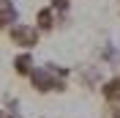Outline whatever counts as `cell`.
<instances>
[{
  "label": "cell",
  "mask_w": 120,
  "mask_h": 118,
  "mask_svg": "<svg viewBox=\"0 0 120 118\" xmlns=\"http://www.w3.org/2000/svg\"><path fill=\"white\" fill-rule=\"evenodd\" d=\"M11 22H16V8L14 6H3L0 8V30L6 25H11Z\"/></svg>",
  "instance_id": "8992f818"
},
{
  "label": "cell",
  "mask_w": 120,
  "mask_h": 118,
  "mask_svg": "<svg viewBox=\"0 0 120 118\" xmlns=\"http://www.w3.org/2000/svg\"><path fill=\"white\" fill-rule=\"evenodd\" d=\"M52 8H55V11H63V14H66V11H68V0H52Z\"/></svg>",
  "instance_id": "52a82bcc"
},
{
  "label": "cell",
  "mask_w": 120,
  "mask_h": 118,
  "mask_svg": "<svg viewBox=\"0 0 120 118\" xmlns=\"http://www.w3.org/2000/svg\"><path fill=\"white\" fill-rule=\"evenodd\" d=\"M52 28H55L52 8H41V11H38V30H52Z\"/></svg>",
  "instance_id": "5b68a950"
},
{
  "label": "cell",
  "mask_w": 120,
  "mask_h": 118,
  "mask_svg": "<svg viewBox=\"0 0 120 118\" xmlns=\"http://www.w3.org/2000/svg\"><path fill=\"white\" fill-rule=\"evenodd\" d=\"M11 41L19 47H33L38 44V30L30 25H16V28H11Z\"/></svg>",
  "instance_id": "7a4b0ae2"
},
{
  "label": "cell",
  "mask_w": 120,
  "mask_h": 118,
  "mask_svg": "<svg viewBox=\"0 0 120 118\" xmlns=\"http://www.w3.org/2000/svg\"><path fill=\"white\" fill-rule=\"evenodd\" d=\"M14 69L19 74H30V72H33V55H30V52L16 55V58H14Z\"/></svg>",
  "instance_id": "277c9868"
},
{
  "label": "cell",
  "mask_w": 120,
  "mask_h": 118,
  "mask_svg": "<svg viewBox=\"0 0 120 118\" xmlns=\"http://www.w3.org/2000/svg\"><path fill=\"white\" fill-rule=\"evenodd\" d=\"M101 96H104L106 102L117 104V102H120V77H112V80H106L104 85H101Z\"/></svg>",
  "instance_id": "3957f363"
},
{
  "label": "cell",
  "mask_w": 120,
  "mask_h": 118,
  "mask_svg": "<svg viewBox=\"0 0 120 118\" xmlns=\"http://www.w3.org/2000/svg\"><path fill=\"white\" fill-rule=\"evenodd\" d=\"M0 118H6V113H0Z\"/></svg>",
  "instance_id": "9c48e42d"
},
{
  "label": "cell",
  "mask_w": 120,
  "mask_h": 118,
  "mask_svg": "<svg viewBox=\"0 0 120 118\" xmlns=\"http://www.w3.org/2000/svg\"><path fill=\"white\" fill-rule=\"evenodd\" d=\"M112 118H120V107H117V110H115V115H112Z\"/></svg>",
  "instance_id": "ba28073f"
},
{
  "label": "cell",
  "mask_w": 120,
  "mask_h": 118,
  "mask_svg": "<svg viewBox=\"0 0 120 118\" xmlns=\"http://www.w3.org/2000/svg\"><path fill=\"white\" fill-rule=\"evenodd\" d=\"M30 82H33V88L41 91V93H49V91H63L66 88V82H57L49 69H33L30 72Z\"/></svg>",
  "instance_id": "6da1fadb"
}]
</instances>
